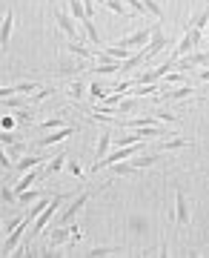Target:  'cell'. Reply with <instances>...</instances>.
Listing matches in <instances>:
<instances>
[{
    "instance_id": "e575fe53",
    "label": "cell",
    "mask_w": 209,
    "mask_h": 258,
    "mask_svg": "<svg viewBox=\"0 0 209 258\" xmlns=\"http://www.w3.org/2000/svg\"><path fill=\"white\" fill-rule=\"evenodd\" d=\"M6 152L12 155V161H18V158H23V144H20V141H15V144H12Z\"/></svg>"
},
{
    "instance_id": "8fae6325",
    "label": "cell",
    "mask_w": 209,
    "mask_h": 258,
    "mask_svg": "<svg viewBox=\"0 0 209 258\" xmlns=\"http://www.w3.org/2000/svg\"><path fill=\"white\" fill-rule=\"evenodd\" d=\"M72 132H75V126H69V123H66V126L55 129V132H49L46 138H40V141H37V147H40V149H46V147H52V144H60V141H63V138H69Z\"/></svg>"
},
{
    "instance_id": "484cf974",
    "label": "cell",
    "mask_w": 209,
    "mask_h": 258,
    "mask_svg": "<svg viewBox=\"0 0 209 258\" xmlns=\"http://www.w3.org/2000/svg\"><path fill=\"white\" fill-rule=\"evenodd\" d=\"M46 204H49V201H43V198H37V201L32 204V210H29L26 215H23V218H26V224H32V221H35L37 215H40V212L46 210Z\"/></svg>"
},
{
    "instance_id": "83f0119b",
    "label": "cell",
    "mask_w": 209,
    "mask_h": 258,
    "mask_svg": "<svg viewBox=\"0 0 209 258\" xmlns=\"http://www.w3.org/2000/svg\"><path fill=\"white\" fill-rule=\"evenodd\" d=\"M0 198H3L6 207H18V195H15V189H9V186H0Z\"/></svg>"
},
{
    "instance_id": "f1b7e54d",
    "label": "cell",
    "mask_w": 209,
    "mask_h": 258,
    "mask_svg": "<svg viewBox=\"0 0 209 258\" xmlns=\"http://www.w3.org/2000/svg\"><path fill=\"white\" fill-rule=\"evenodd\" d=\"M112 252H120V249L118 247H92L86 255L89 258H103V255H112Z\"/></svg>"
},
{
    "instance_id": "d6a6232c",
    "label": "cell",
    "mask_w": 209,
    "mask_h": 258,
    "mask_svg": "<svg viewBox=\"0 0 209 258\" xmlns=\"http://www.w3.org/2000/svg\"><path fill=\"white\" fill-rule=\"evenodd\" d=\"M15 141H18V135H15V132H9V129H0V144H3V147H12Z\"/></svg>"
},
{
    "instance_id": "9c48e42d",
    "label": "cell",
    "mask_w": 209,
    "mask_h": 258,
    "mask_svg": "<svg viewBox=\"0 0 209 258\" xmlns=\"http://www.w3.org/2000/svg\"><path fill=\"white\" fill-rule=\"evenodd\" d=\"M175 224H178V227H186V224H189V204H186L183 189L175 192Z\"/></svg>"
},
{
    "instance_id": "ffe728a7",
    "label": "cell",
    "mask_w": 209,
    "mask_h": 258,
    "mask_svg": "<svg viewBox=\"0 0 209 258\" xmlns=\"http://www.w3.org/2000/svg\"><path fill=\"white\" fill-rule=\"evenodd\" d=\"M37 198H43V192L40 189H23V192H18V207H29V204H35Z\"/></svg>"
},
{
    "instance_id": "44dd1931",
    "label": "cell",
    "mask_w": 209,
    "mask_h": 258,
    "mask_svg": "<svg viewBox=\"0 0 209 258\" xmlns=\"http://www.w3.org/2000/svg\"><path fill=\"white\" fill-rule=\"evenodd\" d=\"M129 164L135 166V169H146V166L158 164V155H141V152H137L135 158H129Z\"/></svg>"
},
{
    "instance_id": "f546056e",
    "label": "cell",
    "mask_w": 209,
    "mask_h": 258,
    "mask_svg": "<svg viewBox=\"0 0 209 258\" xmlns=\"http://www.w3.org/2000/svg\"><path fill=\"white\" fill-rule=\"evenodd\" d=\"M135 106H137V101H135V98H123V101L118 103V115H126V112H135Z\"/></svg>"
},
{
    "instance_id": "b9f144b4",
    "label": "cell",
    "mask_w": 209,
    "mask_h": 258,
    "mask_svg": "<svg viewBox=\"0 0 209 258\" xmlns=\"http://www.w3.org/2000/svg\"><path fill=\"white\" fill-rule=\"evenodd\" d=\"M200 81H203V83H209V69H203V72H200Z\"/></svg>"
},
{
    "instance_id": "7c38bea8",
    "label": "cell",
    "mask_w": 209,
    "mask_h": 258,
    "mask_svg": "<svg viewBox=\"0 0 209 258\" xmlns=\"http://www.w3.org/2000/svg\"><path fill=\"white\" fill-rule=\"evenodd\" d=\"M112 149V132L109 129H103L98 135V149H95V161H100V158H106Z\"/></svg>"
},
{
    "instance_id": "cb8c5ba5",
    "label": "cell",
    "mask_w": 209,
    "mask_h": 258,
    "mask_svg": "<svg viewBox=\"0 0 209 258\" xmlns=\"http://www.w3.org/2000/svg\"><path fill=\"white\" fill-rule=\"evenodd\" d=\"M186 26H195V29H206V26H209V9L198 12V15H192V18H189V23H186Z\"/></svg>"
},
{
    "instance_id": "4dcf8cb0",
    "label": "cell",
    "mask_w": 209,
    "mask_h": 258,
    "mask_svg": "<svg viewBox=\"0 0 209 258\" xmlns=\"http://www.w3.org/2000/svg\"><path fill=\"white\" fill-rule=\"evenodd\" d=\"M123 3H126V9H129V12H135V15H146L144 0H123Z\"/></svg>"
},
{
    "instance_id": "2e32d148",
    "label": "cell",
    "mask_w": 209,
    "mask_h": 258,
    "mask_svg": "<svg viewBox=\"0 0 209 258\" xmlns=\"http://www.w3.org/2000/svg\"><path fill=\"white\" fill-rule=\"evenodd\" d=\"M183 147H192V141H186V138H169V141H161V144H158L161 152H178V149H183Z\"/></svg>"
},
{
    "instance_id": "ac0fdd59",
    "label": "cell",
    "mask_w": 209,
    "mask_h": 258,
    "mask_svg": "<svg viewBox=\"0 0 209 258\" xmlns=\"http://www.w3.org/2000/svg\"><path fill=\"white\" fill-rule=\"evenodd\" d=\"M32 115H35V109H32V106H20V109H15V120H18L20 126H32V123H35V118H32Z\"/></svg>"
},
{
    "instance_id": "6da1fadb",
    "label": "cell",
    "mask_w": 209,
    "mask_h": 258,
    "mask_svg": "<svg viewBox=\"0 0 209 258\" xmlns=\"http://www.w3.org/2000/svg\"><path fill=\"white\" fill-rule=\"evenodd\" d=\"M75 238H78V227H75V221H72V230H69V224L55 227L52 235H49V247H46V252H49V255H57V249L63 247V244H72Z\"/></svg>"
},
{
    "instance_id": "f35d334b",
    "label": "cell",
    "mask_w": 209,
    "mask_h": 258,
    "mask_svg": "<svg viewBox=\"0 0 209 258\" xmlns=\"http://www.w3.org/2000/svg\"><path fill=\"white\" fill-rule=\"evenodd\" d=\"M12 95H18L15 86H0V101H6V98H12Z\"/></svg>"
},
{
    "instance_id": "f6af8a7d",
    "label": "cell",
    "mask_w": 209,
    "mask_h": 258,
    "mask_svg": "<svg viewBox=\"0 0 209 258\" xmlns=\"http://www.w3.org/2000/svg\"><path fill=\"white\" fill-rule=\"evenodd\" d=\"M0 3H3V0H0Z\"/></svg>"
},
{
    "instance_id": "3957f363",
    "label": "cell",
    "mask_w": 209,
    "mask_h": 258,
    "mask_svg": "<svg viewBox=\"0 0 209 258\" xmlns=\"http://www.w3.org/2000/svg\"><path fill=\"white\" fill-rule=\"evenodd\" d=\"M164 46H172V40H169V37L161 32V23H152V40L146 43V49H141V57H144V63H146V60H152V57L158 55V52H161Z\"/></svg>"
},
{
    "instance_id": "8992f818",
    "label": "cell",
    "mask_w": 209,
    "mask_h": 258,
    "mask_svg": "<svg viewBox=\"0 0 209 258\" xmlns=\"http://www.w3.org/2000/svg\"><path fill=\"white\" fill-rule=\"evenodd\" d=\"M149 40H152V26H149V29H137V32H132V35L120 37L118 46H123V49H135V46H146Z\"/></svg>"
},
{
    "instance_id": "603a6c76",
    "label": "cell",
    "mask_w": 209,
    "mask_h": 258,
    "mask_svg": "<svg viewBox=\"0 0 209 258\" xmlns=\"http://www.w3.org/2000/svg\"><path fill=\"white\" fill-rule=\"evenodd\" d=\"M146 15H152L155 20H164V9H161V0H144Z\"/></svg>"
},
{
    "instance_id": "7a4b0ae2",
    "label": "cell",
    "mask_w": 209,
    "mask_h": 258,
    "mask_svg": "<svg viewBox=\"0 0 209 258\" xmlns=\"http://www.w3.org/2000/svg\"><path fill=\"white\" fill-rule=\"evenodd\" d=\"M63 201H66V195H63V192H57L55 198H52V201L46 204V210L40 212V215H37L35 221H32V235H40V232L46 230V224H49L52 218H55L57 207H63Z\"/></svg>"
},
{
    "instance_id": "7bdbcfd3",
    "label": "cell",
    "mask_w": 209,
    "mask_h": 258,
    "mask_svg": "<svg viewBox=\"0 0 209 258\" xmlns=\"http://www.w3.org/2000/svg\"><path fill=\"white\" fill-rule=\"evenodd\" d=\"M3 232H6V230H3V224H0V238H3Z\"/></svg>"
},
{
    "instance_id": "1f68e13d",
    "label": "cell",
    "mask_w": 209,
    "mask_h": 258,
    "mask_svg": "<svg viewBox=\"0 0 209 258\" xmlns=\"http://www.w3.org/2000/svg\"><path fill=\"white\" fill-rule=\"evenodd\" d=\"M89 95L95 98V101H103V98H106V95H103V86H100L98 81H92V83H89Z\"/></svg>"
},
{
    "instance_id": "4fadbf2b",
    "label": "cell",
    "mask_w": 209,
    "mask_h": 258,
    "mask_svg": "<svg viewBox=\"0 0 209 258\" xmlns=\"http://www.w3.org/2000/svg\"><path fill=\"white\" fill-rule=\"evenodd\" d=\"M43 161H49V158H40V155H26V158H18V161H15V169H18L20 175H23V172H29V169H35V166H40Z\"/></svg>"
},
{
    "instance_id": "ba28073f",
    "label": "cell",
    "mask_w": 209,
    "mask_h": 258,
    "mask_svg": "<svg viewBox=\"0 0 209 258\" xmlns=\"http://www.w3.org/2000/svg\"><path fill=\"white\" fill-rule=\"evenodd\" d=\"M189 95H195L189 83H178V86H169V89H161V101H186Z\"/></svg>"
},
{
    "instance_id": "277c9868",
    "label": "cell",
    "mask_w": 209,
    "mask_h": 258,
    "mask_svg": "<svg viewBox=\"0 0 209 258\" xmlns=\"http://www.w3.org/2000/svg\"><path fill=\"white\" fill-rule=\"evenodd\" d=\"M89 198H92V192H81V195H78V198H75V201L69 204V207H66L60 215H57V227H63V224H72L75 218H78V212H81L86 204H89Z\"/></svg>"
},
{
    "instance_id": "8d00e7d4",
    "label": "cell",
    "mask_w": 209,
    "mask_h": 258,
    "mask_svg": "<svg viewBox=\"0 0 209 258\" xmlns=\"http://www.w3.org/2000/svg\"><path fill=\"white\" fill-rule=\"evenodd\" d=\"M49 95H52V89H49V86H40V89L35 92V98H32V103H40L43 98H49Z\"/></svg>"
},
{
    "instance_id": "ab89813d",
    "label": "cell",
    "mask_w": 209,
    "mask_h": 258,
    "mask_svg": "<svg viewBox=\"0 0 209 258\" xmlns=\"http://www.w3.org/2000/svg\"><path fill=\"white\" fill-rule=\"evenodd\" d=\"M15 123H18V120H15V115H6V118L0 120V129H12Z\"/></svg>"
},
{
    "instance_id": "52a82bcc",
    "label": "cell",
    "mask_w": 209,
    "mask_h": 258,
    "mask_svg": "<svg viewBox=\"0 0 209 258\" xmlns=\"http://www.w3.org/2000/svg\"><path fill=\"white\" fill-rule=\"evenodd\" d=\"M26 227H29V224L23 221L20 227H15L12 232H6V238H3V249H0V255H12V252L18 249V244H20V238H23V232H26Z\"/></svg>"
},
{
    "instance_id": "7402d4cb",
    "label": "cell",
    "mask_w": 209,
    "mask_h": 258,
    "mask_svg": "<svg viewBox=\"0 0 209 258\" xmlns=\"http://www.w3.org/2000/svg\"><path fill=\"white\" fill-rule=\"evenodd\" d=\"M100 3H103L109 12H115L118 18H126V15H129V9H126V3H123V0H100Z\"/></svg>"
},
{
    "instance_id": "60d3db41",
    "label": "cell",
    "mask_w": 209,
    "mask_h": 258,
    "mask_svg": "<svg viewBox=\"0 0 209 258\" xmlns=\"http://www.w3.org/2000/svg\"><path fill=\"white\" fill-rule=\"evenodd\" d=\"M83 9H86L89 18H95V0H83Z\"/></svg>"
},
{
    "instance_id": "e0dca14e",
    "label": "cell",
    "mask_w": 209,
    "mask_h": 258,
    "mask_svg": "<svg viewBox=\"0 0 209 258\" xmlns=\"http://www.w3.org/2000/svg\"><path fill=\"white\" fill-rule=\"evenodd\" d=\"M81 26H83V32H86V40L95 43V46H100V35H98V29H95V18L81 20Z\"/></svg>"
},
{
    "instance_id": "ee69618b",
    "label": "cell",
    "mask_w": 209,
    "mask_h": 258,
    "mask_svg": "<svg viewBox=\"0 0 209 258\" xmlns=\"http://www.w3.org/2000/svg\"><path fill=\"white\" fill-rule=\"evenodd\" d=\"M206 46H209V35H206Z\"/></svg>"
},
{
    "instance_id": "74e56055",
    "label": "cell",
    "mask_w": 209,
    "mask_h": 258,
    "mask_svg": "<svg viewBox=\"0 0 209 258\" xmlns=\"http://www.w3.org/2000/svg\"><path fill=\"white\" fill-rule=\"evenodd\" d=\"M66 169H69V172H72L75 178H81V175H83V172H81V164H78L75 158H72V161H66Z\"/></svg>"
},
{
    "instance_id": "836d02e7",
    "label": "cell",
    "mask_w": 209,
    "mask_h": 258,
    "mask_svg": "<svg viewBox=\"0 0 209 258\" xmlns=\"http://www.w3.org/2000/svg\"><path fill=\"white\" fill-rule=\"evenodd\" d=\"M60 126H66L63 118H49V120H40V129H60Z\"/></svg>"
},
{
    "instance_id": "5bb4252c",
    "label": "cell",
    "mask_w": 209,
    "mask_h": 258,
    "mask_svg": "<svg viewBox=\"0 0 209 258\" xmlns=\"http://www.w3.org/2000/svg\"><path fill=\"white\" fill-rule=\"evenodd\" d=\"M66 161H69V158H66L63 152H60V155H55V158H49V161L43 164V178H46V175H55V172H60V169L66 166Z\"/></svg>"
},
{
    "instance_id": "d590c367",
    "label": "cell",
    "mask_w": 209,
    "mask_h": 258,
    "mask_svg": "<svg viewBox=\"0 0 209 258\" xmlns=\"http://www.w3.org/2000/svg\"><path fill=\"white\" fill-rule=\"evenodd\" d=\"M0 166H3V169H12V166H15V161H12V155H9V152H6L3 147H0Z\"/></svg>"
},
{
    "instance_id": "30bf717a",
    "label": "cell",
    "mask_w": 209,
    "mask_h": 258,
    "mask_svg": "<svg viewBox=\"0 0 209 258\" xmlns=\"http://www.w3.org/2000/svg\"><path fill=\"white\" fill-rule=\"evenodd\" d=\"M12 29H15V12H6L3 15V23H0V52H6L12 43Z\"/></svg>"
},
{
    "instance_id": "5b68a950",
    "label": "cell",
    "mask_w": 209,
    "mask_h": 258,
    "mask_svg": "<svg viewBox=\"0 0 209 258\" xmlns=\"http://www.w3.org/2000/svg\"><path fill=\"white\" fill-rule=\"evenodd\" d=\"M52 18H55V23H57V29L63 32L69 40H78V20L69 15V12H63V9H55L52 12Z\"/></svg>"
},
{
    "instance_id": "d6986e66",
    "label": "cell",
    "mask_w": 209,
    "mask_h": 258,
    "mask_svg": "<svg viewBox=\"0 0 209 258\" xmlns=\"http://www.w3.org/2000/svg\"><path fill=\"white\" fill-rule=\"evenodd\" d=\"M83 69H86V60H78V63H57V69H55V75H81Z\"/></svg>"
},
{
    "instance_id": "9a60e30c",
    "label": "cell",
    "mask_w": 209,
    "mask_h": 258,
    "mask_svg": "<svg viewBox=\"0 0 209 258\" xmlns=\"http://www.w3.org/2000/svg\"><path fill=\"white\" fill-rule=\"evenodd\" d=\"M66 49H69L72 55H78L81 60H92V55H95L92 49H86V43H83V40H69V43H66Z\"/></svg>"
},
{
    "instance_id": "d4e9b609",
    "label": "cell",
    "mask_w": 209,
    "mask_h": 258,
    "mask_svg": "<svg viewBox=\"0 0 209 258\" xmlns=\"http://www.w3.org/2000/svg\"><path fill=\"white\" fill-rule=\"evenodd\" d=\"M83 92H86V86H83L81 81H72L69 86H66V95H69V98H72L75 103H78V101L83 98Z\"/></svg>"
},
{
    "instance_id": "4316f807",
    "label": "cell",
    "mask_w": 209,
    "mask_h": 258,
    "mask_svg": "<svg viewBox=\"0 0 209 258\" xmlns=\"http://www.w3.org/2000/svg\"><path fill=\"white\" fill-rule=\"evenodd\" d=\"M186 81V72H169L164 78V83H161V89H169V86H178V83Z\"/></svg>"
}]
</instances>
